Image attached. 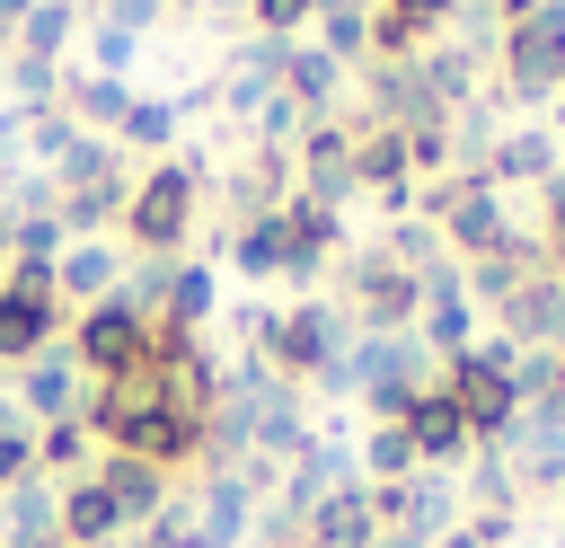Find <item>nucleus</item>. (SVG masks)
<instances>
[{"label": "nucleus", "mask_w": 565, "mask_h": 548, "mask_svg": "<svg viewBox=\"0 0 565 548\" xmlns=\"http://www.w3.org/2000/svg\"><path fill=\"white\" fill-rule=\"evenodd\" d=\"M441 389H450V407H459L468 442H503V433H512V415H521V398H512V345H503V336H494V345L450 354Z\"/></svg>", "instance_id": "f257e3e1"}, {"label": "nucleus", "mask_w": 565, "mask_h": 548, "mask_svg": "<svg viewBox=\"0 0 565 548\" xmlns=\"http://www.w3.org/2000/svg\"><path fill=\"white\" fill-rule=\"evenodd\" d=\"M424 212L441 221V239L477 265V256H494V247H512L521 230H512V212H503V186H486L477 168L459 177V186H441V194H424Z\"/></svg>", "instance_id": "f03ea898"}, {"label": "nucleus", "mask_w": 565, "mask_h": 548, "mask_svg": "<svg viewBox=\"0 0 565 548\" xmlns=\"http://www.w3.org/2000/svg\"><path fill=\"white\" fill-rule=\"evenodd\" d=\"M503 88L512 97H556L565 88V0H539L530 18L503 27Z\"/></svg>", "instance_id": "7ed1b4c3"}, {"label": "nucleus", "mask_w": 565, "mask_h": 548, "mask_svg": "<svg viewBox=\"0 0 565 548\" xmlns=\"http://www.w3.org/2000/svg\"><path fill=\"white\" fill-rule=\"evenodd\" d=\"M124 221H132V239H141V247H177V239L194 230V168L159 159V168L124 194Z\"/></svg>", "instance_id": "20e7f679"}, {"label": "nucleus", "mask_w": 565, "mask_h": 548, "mask_svg": "<svg viewBox=\"0 0 565 548\" xmlns=\"http://www.w3.org/2000/svg\"><path fill=\"white\" fill-rule=\"evenodd\" d=\"M79 362H88L97 380H115V371H141V362H150V318H141L132 301H106V309H88V318H79Z\"/></svg>", "instance_id": "39448f33"}, {"label": "nucleus", "mask_w": 565, "mask_h": 548, "mask_svg": "<svg viewBox=\"0 0 565 548\" xmlns=\"http://www.w3.org/2000/svg\"><path fill=\"white\" fill-rule=\"evenodd\" d=\"M494 318H503V345H512V354H530V345H565V274H556V265H530L521 292H512Z\"/></svg>", "instance_id": "423d86ee"}, {"label": "nucleus", "mask_w": 565, "mask_h": 548, "mask_svg": "<svg viewBox=\"0 0 565 548\" xmlns=\"http://www.w3.org/2000/svg\"><path fill=\"white\" fill-rule=\"evenodd\" d=\"M353 301H362L371 336H397V327L424 309V283H415L406 265H388V256H353Z\"/></svg>", "instance_id": "0eeeda50"}, {"label": "nucleus", "mask_w": 565, "mask_h": 548, "mask_svg": "<svg viewBox=\"0 0 565 548\" xmlns=\"http://www.w3.org/2000/svg\"><path fill=\"white\" fill-rule=\"evenodd\" d=\"M265 345H274V362L282 371H327L344 345H335V309H318V301H300V309H282V318H265Z\"/></svg>", "instance_id": "6e6552de"}, {"label": "nucleus", "mask_w": 565, "mask_h": 548, "mask_svg": "<svg viewBox=\"0 0 565 548\" xmlns=\"http://www.w3.org/2000/svg\"><path fill=\"white\" fill-rule=\"evenodd\" d=\"M300 194L327 203V212L353 194V133L344 124H309L300 133Z\"/></svg>", "instance_id": "1a4fd4ad"}, {"label": "nucleus", "mask_w": 565, "mask_h": 548, "mask_svg": "<svg viewBox=\"0 0 565 548\" xmlns=\"http://www.w3.org/2000/svg\"><path fill=\"white\" fill-rule=\"evenodd\" d=\"M397 433L415 442V460H459V451H468V424H459V407H450V389H441V380L397 415Z\"/></svg>", "instance_id": "9d476101"}, {"label": "nucleus", "mask_w": 565, "mask_h": 548, "mask_svg": "<svg viewBox=\"0 0 565 548\" xmlns=\"http://www.w3.org/2000/svg\"><path fill=\"white\" fill-rule=\"evenodd\" d=\"M282 97L318 124V115L344 97V62H335V53H318V44H291V53H282Z\"/></svg>", "instance_id": "9b49d317"}, {"label": "nucleus", "mask_w": 565, "mask_h": 548, "mask_svg": "<svg viewBox=\"0 0 565 548\" xmlns=\"http://www.w3.org/2000/svg\"><path fill=\"white\" fill-rule=\"evenodd\" d=\"M406 133L397 124H371V133H353V186H380L388 203H406Z\"/></svg>", "instance_id": "f8f14e48"}, {"label": "nucleus", "mask_w": 565, "mask_h": 548, "mask_svg": "<svg viewBox=\"0 0 565 548\" xmlns=\"http://www.w3.org/2000/svg\"><path fill=\"white\" fill-rule=\"evenodd\" d=\"M477 177H486V186H521V177H539V186H547V177H556V133H539V124L503 133V141H494V159H486Z\"/></svg>", "instance_id": "ddd939ff"}, {"label": "nucleus", "mask_w": 565, "mask_h": 548, "mask_svg": "<svg viewBox=\"0 0 565 548\" xmlns=\"http://www.w3.org/2000/svg\"><path fill=\"white\" fill-rule=\"evenodd\" d=\"M124 106H132V88H124L115 71H79V80H62V115H71V124H124Z\"/></svg>", "instance_id": "4468645a"}, {"label": "nucleus", "mask_w": 565, "mask_h": 548, "mask_svg": "<svg viewBox=\"0 0 565 548\" xmlns=\"http://www.w3.org/2000/svg\"><path fill=\"white\" fill-rule=\"evenodd\" d=\"M371 495L362 486H335L327 504H318V548H371Z\"/></svg>", "instance_id": "2eb2a0df"}, {"label": "nucleus", "mask_w": 565, "mask_h": 548, "mask_svg": "<svg viewBox=\"0 0 565 548\" xmlns=\"http://www.w3.org/2000/svg\"><path fill=\"white\" fill-rule=\"evenodd\" d=\"M159 141H177V106L168 97H132L124 124H115V150H159Z\"/></svg>", "instance_id": "dca6fc26"}, {"label": "nucleus", "mask_w": 565, "mask_h": 548, "mask_svg": "<svg viewBox=\"0 0 565 548\" xmlns=\"http://www.w3.org/2000/svg\"><path fill=\"white\" fill-rule=\"evenodd\" d=\"M71 27H79L71 9H53V0H35V9H26V27H18V53H26V62H62V44H71Z\"/></svg>", "instance_id": "f3484780"}, {"label": "nucleus", "mask_w": 565, "mask_h": 548, "mask_svg": "<svg viewBox=\"0 0 565 548\" xmlns=\"http://www.w3.org/2000/svg\"><path fill=\"white\" fill-rule=\"evenodd\" d=\"M106 177H124V159H115V141H97V133H79V141L62 150V186L79 194V186H106Z\"/></svg>", "instance_id": "a211bd4d"}, {"label": "nucleus", "mask_w": 565, "mask_h": 548, "mask_svg": "<svg viewBox=\"0 0 565 548\" xmlns=\"http://www.w3.org/2000/svg\"><path fill=\"white\" fill-rule=\"evenodd\" d=\"M115 521H124V513H115V495H106V486H79V495H71V513H62V530H71V539H106Z\"/></svg>", "instance_id": "6ab92c4d"}, {"label": "nucleus", "mask_w": 565, "mask_h": 548, "mask_svg": "<svg viewBox=\"0 0 565 548\" xmlns=\"http://www.w3.org/2000/svg\"><path fill=\"white\" fill-rule=\"evenodd\" d=\"M124 194H132V186H124V177H106V186H79L62 212H71V230H97L106 212H124Z\"/></svg>", "instance_id": "aec40b11"}, {"label": "nucleus", "mask_w": 565, "mask_h": 548, "mask_svg": "<svg viewBox=\"0 0 565 548\" xmlns=\"http://www.w3.org/2000/svg\"><path fill=\"white\" fill-rule=\"evenodd\" d=\"M238 265H247V274H282V230H274V212L238 230Z\"/></svg>", "instance_id": "412c9836"}, {"label": "nucleus", "mask_w": 565, "mask_h": 548, "mask_svg": "<svg viewBox=\"0 0 565 548\" xmlns=\"http://www.w3.org/2000/svg\"><path fill=\"white\" fill-rule=\"evenodd\" d=\"M62 283H71V292H97V283H115V256H106V247H71V256L53 265V292H62Z\"/></svg>", "instance_id": "4be33fe9"}, {"label": "nucleus", "mask_w": 565, "mask_h": 548, "mask_svg": "<svg viewBox=\"0 0 565 548\" xmlns=\"http://www.w3.org/2000/svg\"><path fill=\"white\" fill-rule=\"evenodd\" d=\"M371 468H380V477H388V486H397V477H415V468H424V460H415V442H406V433H397V424H380V433H371Z\"/></svg>", "instance_id": "5701e85b"}, {"label": "nucleus", "mask_w": 565, "mask_h": 548, "mask_svg": "<svg viewBox=\"0 0 565 548\" xmlns=\"http://www.w3.org/2000/svg\"><path fill=\"white\" fill-rule=\"evenodd\" d=\"M247 9H256V27H265L274 44H291V27H309V18H318V0H247Z\"/></svg>", "instance_id": "b1692460"}, {"label": "nucleus", "mask_w": 565, "mask_h": 548, "mask_svg": "<svg viewBox=\"0 0 565 548\" xmlns=\"http://www.w3.org/2000/svg\"><path fill=\"white\" fill-rule=\"evenodd\" d=\"M159 18H168V0H106V27L115 35H150Z\"/></svg>", "instance_id": "393cba45"}, {"label": "nucleus", "mask_w": 565, "mask_h": 548, "mask_svg": "<svg viewBox=\"0 0 565 548\" xmlns=\"http://www.w3.org/2000/svg\"><path fill=\"white\" fill-rule=\"evenodd\" d=\"M539 194H547V256H565V168H556Z\"/></svg>", "instance_id": "a878e982"}, {"label": "nucleus", "mask_w": 565, "mask_h": 548, "mask_svg": "<svg viewBox=\"0 0 565 548\" xmlns=\"http://www.w3.org/2000/svg\"><path fill=\"white\" fill-rule=\"evenodd\" d=\"M132 44H141V35H115V27H97V71H115V80H124V62H132Z\"/></svg>", "instance_id": "bb28decb"}, {"label": "nucleus", "mask_w": 565, "mask_h": 548, "mask_svg": "<svg viewBox=\"0 0 565 548\" xmlns=\"http://www.w3.org/2000/svg\"><path fill=\"white\" fill-rule=\"evenodd\" d=\"M494 539H503V521H468V530H441L433 548H494Z\"/></svg>", "instance_id": "cd10ccee"}, {"label": "nucleus", "mask_w": 565, "mask_h": 548, "mask_svg": "<svg viewBox=\"0 0 565 548\" xmlns=\"http://www.w3.org/2000/svg\"><path fill=\"white\" fill-rule=\"evenodd\" d=\"M26 398H35V407H62V398H71V380H62V371H53V362H44V371H35V380H26Z\"/></svg>", "instance_id": "c85d7f7f"}, {"label": "nucleus", "mask_w": 565, "mask_h": 548, "mask_svg": "<svg viewBox=\"0 0 565 548\" xmlns=\"http://www.w3.org/2000/svg\"><path fill=\"white\" fill-rule=\"evenodd\" d=\"M26 9H35V0H0V35H18V27H26Z\"/></svg>", "instance_id": "c756f323"}, {"label": "nucleus", "mask_w": 565, "mask_h": 548, "mask_svg": "<svg viewBox=\"0 0 565 548\" xmlns=\"http://www.w3.org/2000/svg\"><path fill=\"white\" fill-rule=\"evenodd\" d=\"M18 460H26V442H18V433H0V477H9Z\"/></svg>", "instance_id": "7c9ffc66"}, {"label": "nucleus", "mask_w": 565, "mask_h": 548, "mask_svg": "<svg viewBox=\"0 0 565 548\" xmlns=\"http://www.w3.org/2000/svg\"><path fill=\"white\" fill-rule=\"evenodd\" d=\"M53 9H71V18H88V9H97V0H53Z\"/></svg>", "instance_id": "2f4dec72"}, {"label": "nucleus", "mask_w": 565, "mask_h": 548, "mask_svg": "<svg viewBox=\"0 0 565 548\" xmlns=\"http://www.w3.org/2000/svg\"><path fill=\"white\" fill-rule=\"evenodd\" d=\"M0 256H9V221H0Z\"/></svg>", "instance_id": "473e14b6"}]
</instances>
